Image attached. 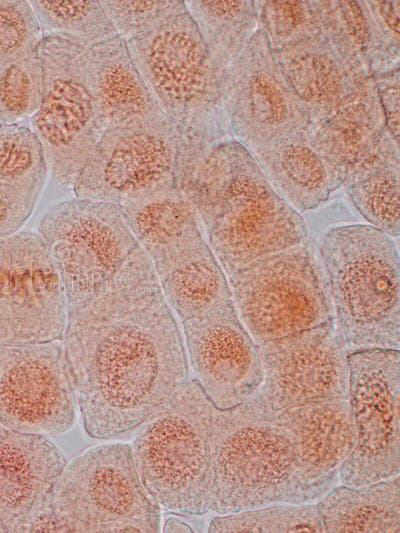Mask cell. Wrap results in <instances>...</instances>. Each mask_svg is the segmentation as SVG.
Instances as JSON below:
<instances>
[{"label": "cell", "mask_w": 400, "mask_h": 533, "mask_svg": "<svg viewBox=\"0 0 400 533\" xmlns=\"http://www.w3.org/2000/svg\"><path fill=\"white\" fill-rule=\"evenodd\" d=\"M43 33L25 0H0V67L37 53Z\"/></svg>", "instance_id": "obj_35"}, {"label": "cell", "mask_w": 400, "mask_h": 533, "mask_svg": "<svg viewBox=\"0 0 400 533\" xmlns=\"http://www.w3.org/2000/svg\"><path fill=\"white\" fill-rule=\"evenodd\" d=\"M387 131L399 145L400 65L371 74Z\"/></svg>", "instance_id": "obj_38"}, {"label": "cell", "mask_w": 400, "mask_h": 533, "mask_svg": "<svg viewBox=\"0 0 400 533\" xmlns=\"http://www.w3.org/2000/svg\"><path fill=\"white\" fill-rule=\"evenodd\" d=\"M220 97L232 138L249 151L311 125L259 28L223 70Z\"/></svg>", "instance_id": "obj_15"}, {"label": "cell", "mask_w": 400, "mask_h": 533, "mask_svg": "<svg viewBox=\"0 0 400 533\" xmlns=\"http://www.w3.org/2000/svg\"><path fill=\"white\" fill-rule=\"evenodd\" d=\"M62 339L91 438L140 426L188 379L177 324L139 244L105 290L68 309Z\"/></svg>", "instance_id": "obj_1"}, {"label": "cell", "mask_w": 400, "mask_h": 533, "mask_svg": "<svg viewBox=\"0 0 400 533\" xmlns=\"http://www.w3.org/2000/svg\"><path fill=\"white\" fill-rule=\"evenodd\" d=\"M208 532H324L317 504L278 503L234 513L221 514L211 519Z\"/></svg>", "instance_id": "obj_31"}, {"label": "cell", "mask_w": 400, "mask_h": 533, "mask_svg": "<svg viewBox=\"0 0 400 533\" xmlns=\"http://www.w3.org/2000/svg\"><path fill=\"white\" fill-rule=\"evenodd\" d=\"M43 36L89 47L117 36L99 0L29 1Z\"/></svg>", "instance_id": "obj_29"}, {"label": "cell", "mask_w": 400, "mask_h": 533, "mask_svg": "<svg viewBox=\"0 0 400 533\" xmlns=\"http://www.w3.org/2000/svg\"><path fill=\"white\" fill-rule=\"evenodd\" d=\"M184 4L213 66L222 74L258 29L255 1L186 0Z\"/></svg>", "instance_id": "obj_27"}, {"label": "cell", "mask_w": 400, "mask_h": 533, "mask_svg": "<svg viewBox=\"0 0 400 533\" xmlns=\"http://www.w3.org/2000/svg\"><path fill=\"white\" fill-rule=\"evenodd\" d=\"M400 158L394 147L350 172L342 185L357 211L390 237L400 234Z\"/></svg>", "instance_id": "obj_28"}, {"label": "cell", "mask_w": 400, "mask_h": 533, "mask_svg": "<svg viewBox=\"0 0 400 533\" xmlns=\"http://www.w3.org/2000/svg\"><path fill=\"white\" fill-rule=\"evenodd\" d=\"M309 127L250 151L274 189L297 212L318 207L337 190Z\"/></svg>", "instance_id": "obj_23"}, {"label": "cell", "mask_w": 400, "mask_h": 533, "mask_svg": "<svg viewBox=\"0 0 400 533\" xmlns=\"http://www.w3.org/2000/svg\"><path fill=\"white\" fill-rule=\"evenodd\" d=\"M39 194L0 181V237L19 231L31 216Z\"/></svg>", "instance_id": "obj_37"}, {"label": "cell", "mask_w": 400, "mask_h": 533, "mask_svg": "<svg viewBox=\"0 0 400 533\" xmlns=\"http://www.w3.org/2000/svg\"><path fill=\"white\" fill-rule=\"evenodd\" d=\"M333 23L371 75L399 66L377 32L365 1H330Z\"/></svg>", "instance_id": "obj_33"}, {"label": "cell", "mask_w": 400, "mask_h": 533, "mask_svg": "<svg viewBox=\"0 0 400 533\" xmlns=\"http://www.w3.org/2000/svg\"><path fill=\"white\" fill-rule=\"evenodd\" d=\"M78 61L106 130H146L171 121L160 110L117 35L89 47L80 46Z\"/></svg>", "instance_id": "obj_19"}, {"label": "cell", "mask_w": 400, "mask_h": 533, "mask_svg": "<svg viewBox=\"0 0 400 533\" xmlns=\"http://www.w3.org/2000/svg\"><path fill=\"white\" fill-rule=\"evenodd\" d=\"M166 302L182 320L231 299L222 266L204 237L153 264Z\"/></svg>", "instance_id": "obj_24"}, {"label": "cell", "mask_w": 400, "mask_h": 533, "mask_svg": "<svg viewBox=\"0 0 400 533\" xmlns=\"http://www.w3.org/2000/svg\"><path fill=\"white\" fill-rule=\"evenodd\" d=\"M75 391L63 344H0V423L53 435L71 428Z\"/></svg>", "instance_id": "obj_16"}, {"label": "cell", "mask_w": 400, "mask_h": 533, "mask_svg": "<svg viewBox=\"0 0 400 533\" xmlns=\"http://www.w3.org/2000/svg\"><path fill=\"white\" fill-rule=\"evenodd\" d=\"M255 4L258 28L277 51L320 34L328 21L330 1L265 0Z\"/></svg>", "instance_id": "obj_30"}, {"label": "cell", "mask_w": 400, "mask_h": 533, "mask_svg": "<svg viewBox=\"0 0 400 533\" xmlns=\"http://www.w3.org/2000/svg\"><path fill=\"white\" fill-rule=\"evenodd\" d=\"M195 380L220 410L245 403L264 370L258 345L231 299L182 322Z\"/></svg>", "instance_id": "obj_17"}, {"label": "cell", "mask_w": 400, "mask_h": 533, "mask_svg": "<svg viewBox=\"0 0 400 533\" xmlns=\"http://www.w3.org/2000/svg\"><path fill=\"white\" fill-rule=\"evenodd\" d=\"M66 464L61 450L45 436L0 423V520L5 532H26L50 503Z\"/></svg>", "instance_id": "obj_20"}, {"label": "cell", "mask_w": 400, "mask_h": 533, "mask_svg": "<svg viewBox=\"0 0 400 533\" xmlns=\"http://www.w3.org/2000/svg\"><path fill=\"white\" fill-rule=\"evenodd\" d=\"M338 476L309 479L287 432L247 402L217 408L206 505L219 515L278 503H313Z\"/></svg>", "instance_id": "obj_3"}, {"label": "cell", "mask_w": 400, "mask_h": 533, "mask_svg": "<svg viewBox=\"0 0 400 533\" xmlns=\"http://www.w3.org/2000/svg\"><path fill=\"white\" fill-rule=\"evenodd\" d=\"M210 248L230 276L261 256L306 244L302 216L234 138L211 144L180 174Z\"/></svg>", "instance_id": "obj_2"}, {"label": "cell", "mask_w": 400, "mask_h": 533, "mask_svg": "<svg viewBox=\"0 0 400 533\" xmlns=\"http://www.w3.org/2000/svg\"><path fill=\"white\" fill-rule=\"evenodd\" d=\"M273 54L310 124L329 116L372 84L371 75L334 25L330 4L320 34Z\"/></svg>", "instance_id": "obj_18"}, {"label": "cell", "mask_w": 400, "mask_h": 533, "mask_svg": "<svg viewBox=\"0 0 400 533\" xmlns=\"http://www.w3.org/2000/svg\"><path fill=\"white\" fill-rule=\"evenodd\" d=\"M80 45L44 36L37 54L43 87L31 129L40 141L50 175L72 187L103 129L78 61Z\"/></svg>", "instance_id": "obj_9"}, {"label": "cell", "mask_w": 400, "mask_h": 533, "mask_svg": "<svg viewBox=\"0 0 400 533\" xmlns=\"http://www.w3.org/2000/svg\"><path fill=\"white\" fill-rule=\"evenodd\" d=\"M117 34L124 39L141 35L164 20L186 12L181 0H99Z\"/></svg>", "instance_id": "obj_36"}, {"label": "cell", "mask_w": 400, "mask_h": 533, "mask_svg": "<svg viewBox=\"0 0 400 533\" xmlns=\"http://www.w3.org/2000/svg\"><path fill=\"white\" fill-rule=\"evenodd\" d=\"M68 303L39 233L0 237V344H39L63 337Z\"/></svg>", "instance_id": "obj_13"}, {"label": "cell", "mask_w": 400, "mask_h": 533, "mask_svg": "<svg viewBox=\"0 0 400 533\" xmlns=\"http://www.w3.org/2000/svg\"><path fill=\"white\" fill-rule=\"evenodd\" d=\"M319 254L349 354L399 350V256L393 238L371 225L337 226L323 235Z\"/></svg>", "instance_id": "obj_4"}, {"label": "cell", "mask_w": 400, "mask_h": 533, "mask_svg": "<svg viewBox=\"0 0 400 533\" xmlns=\"http://www.w3.org/2000/svg\"><path fill=\"white\" fill-rule=\"evenodd\" d=\"M317 507L324 532L399 533V475L362 486L335 485Z\"/></svg>", "instance_id": "obj_26"}, {"label": "cell", "mask_w": 400, "mask_h": 533, "mask_svg": "<svg viewBox=\"0 0 400 533\" xmlns=\"http://www.w3.org/2000/svg\"><path fill=\"white\" fill-rule=\"evenodd\" d=\"M118 206L153 264L203 237L199 216L178 187Z\"/></svg>", "instance_id": "obj_25"}, {"label": "cell", "mask_w": 400, "mask_h": 533, "mask_svg": "<svg viewBox=\"0 0 400 533\" xmlns=\"http://www.w3.org/2000/svg\"><path fill=\"white\" fill-rule=\"evenodd\" d=\"M216 411L197 381L188 378L140 425L133 459L145 490L159 506L190 515L209 511Z\"/></svg>", "instance_id": "obj_6"}, {"label": "cell", "mask_w": 400, "mask_h": 533, "mask_svg": "<svg viewBox=\"0 0 400 533\" xmlns=\"http://www.w3.org/2000/svg\"><path fill=\"white\" fill-rule=\"evenodd\" d=\"M348 399L356 444L338 469V480L362 486L399 475L400 352L368 349L350 353Z\"/></svg>", "instance_id": "obj_11"}, {"label": "cell", "mask_w": 400, "mask_h": 533, "mask_svg": "<svg viewBox=\"0 0 400 533\" xmlns=\"http://www.w3.org/2000/svg\"><path fill=\"white\" fill-rule=\"evenodd\" d=\"M266 416L287 432L311 480L338 476L339 467L356 444L349 399L308 403Z\"/></svg>", "instance_id": "obj_22"}, {"label": "cell", "mask_w": 400, "mask_h": 533, "mask_svg": "<svg viewBox=\"0 0 400 533\" xmlns=\"http://www.w3.org/2000/svg\"><path fill=\"white\" fill-rule=\"evenodd\" d=\"M312 141L326 161L334 183L394 147L372 84L358 97L309 127Z\"/></svg>", "instance_id": "obj_21"}, {"label": "cell", "mask_w": 400, "mask_h": 533, "mask_svg": "<svg viewBox=\"0 0 400 533\" xmlns=\"http://www.w3.org/2000/svg\"><path fill=\"white\" fill-rule=\"evenodd\" d=\"M125 41L150 95L191 142L207 148L232 138L221 103V73L187 12Z\"/></svg>", "instance_id": "obj_5"}, {"label": "cell", "mask_w": 400, "mask_h": 533, "mask_svg": "<svg viewBox=\"0 0 400 533\" xmlns=\"http://www.w3.org/2000/svg\"><path fill=\"white\" fill-rule=\"evenodd\" d=\"M43 77L38 54L0 67V123L31 118L42 97Z\"/></svg>", "instance_id": "obj_34"}, {"label": "cell", "mask_w": 400, "mask_h": 533, "mask_svg": "<svg viewBox=\"0 0 400 533\" xmlns=\"http://www.w3.org/2000/svg\"><path fill=\"white\" fill-rule=\"evenodd\" d=\"M191 146L174 123L146 130H106L72 188L76 197L117 205L177 186Z\"/></svg>", "instance_id": "obj_12"}, {"label": "cell", "mask_w": 400, "mask_h": 533, "mask_svg": "<svg viewBox=\"0 0 400 533\" xmlns=\"http://www.w3.org/2000/svg\"><path fill=\"white\" fill-rule=\"evenodd\" d=\"M263 381L246 401L265 415L308 403L348 399L349 352L335 320L258 345Z\"/></svg>", "instance_id": "obj_14"}, {"label": "cell", "mask_w": 400, "mask_h": 533, "mask_svg": "<svg viewBox=\"0 0 400 533\" xmlns=\"http://www.w3.org/2000/svg\"><path fill=\"white\" fill-rule=\"evenodd\" d=\"M47 172L42 145L32 129L0 123V181L41 192Z\"/></svg>", "instance_id": "obj_32"}, {"label": "cell", "mask_w": 400, "mask_h": 533, "mask_svg": "<svg viewBox=\"0 0 400 533\" xmlns=\"http://www.w3.org/2000/svg\"><path fill=\"white\" fill-rule=\"evenodd\" d=\"M38 231L63 283L68 309L105 290L138 246L121 208L90 198L53 205Z\"/></svg>", "instance_id": "obj_8"}, {"label": "cell", "mask_w": 400, "mask_h": 533, "mask_svg": "<svg viewBox=\"0 0 400 533\" xmlns=\"http://www.w3.org/2000/svg\"><path fill=\"white\" fill-rule=\"evenodd\" d=\"M63 532H117L134 516L158 512L138 475L128 444L88 449L66 464L51 494Z\"/></svg>", "instance_id": "obj_10"}, {"label": "cell", "mask_w": 400, "mask_h": 533, "mask_svg": "<svg viewBox=\"0 0 400 533\" xmlns=\"http://www.w3.org/2000/svg\"><path fill=\"white\" fill-rule=\"evenodd\" d=\"M229 277L237 313L257 345L334 318L327 286L306 244L256 258Z\"/></svg>", "instance_id": "obj_7"}, {"label": "cell", "mask_w": 400, "mask_h": 533, "mask_svg": "<svg viewBox=\"0 0 400 533\" xmlns=\"http://www.w3.org/2000/svg\"><path fill=\"white\" fill-rule=\"evenodd\" d=\"M373 24L391 53L400 58V1H365Z\"/></svg>", "instance_id": "obj_39"}, {"label": "cell", "mask_w": 400, "mask_h": 533, "mask_svg": "<svg viewBox=\"0 0 400 533\" xmlns=\"http://www.w3.org/2000/svg\"><path fill=\"white\" fill-rule=\"evenodd\" d=\"M0 532H5L1 520H0Z\"/></svg>", "instance_id": "obj_41"}, {"label": "cell", "mask_w": 400, "mask_h": 533, "mask_svg": "<svg viewBox=\"0 0 400 533\" xmlns=\"http://www.w3.org/2000/svg\"><path fill=\"white\" fill-rule=\"evenodd\" d=\"M163 532H194V529L177 517L170 516L165 520Z\"/></svg>", "instance_id": "obj_40"}]
</instances>
